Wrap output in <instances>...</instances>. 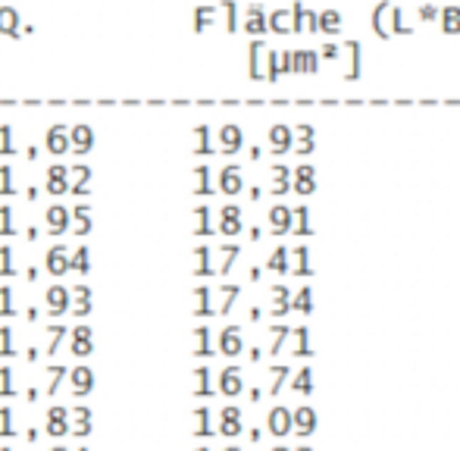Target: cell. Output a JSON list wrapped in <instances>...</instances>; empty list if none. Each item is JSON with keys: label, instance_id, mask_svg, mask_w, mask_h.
Returning a JSON list of instances; mask_svg holds the SVG:
<instances>
[{"label": "cell", "instance_id": "obj_10", "mask_svg": "<svg viewBox=\"0 0 460 451\" xmlns=\"http://www.w3.org/2000/svg\"><path fill=\"white\" fill-rule=\"evenodd\" d=\"M47 270H51V273H63V270H66V254H63V248H53L51 254H47Z\"/></svg>", "mask_w": 460, "mask_h": 451}, {"label": "cell", "instance_id": "obj_26", "mask_svg": "<svg viewBox=\"0 0 460 451\" xmlns=\"http://www.w3.org/2000/svg\"><path fill=\"white\" fill-rule=\"evenodd\" d=\"M75 451H88V448H75Z\"/></svg>", "mask_w": 460, "mask_h": 451}, {"label": "cell", "instance_id": "obj_15", "mask_svg": "<svg viewBox=\"0 0 460 451\" xmlns=\"http://www.w3.org/2000/svg\"><path fill=\"white\" fill-rule=\"evenodd\" d=\"M66 420H91V408H88V405L66 408Z\"/></svg>", "mask_w": 460, "mask_h": 451}, {"label": "cell", "instance_id": "obj_3", "mask_svg": "<svg viewBox=\"0 0 460 451\" xmlns=\"http://www.w3.org/2000/svg\"><path fill=\"white\" fill-rule=\"evenodd\" d=\"M69 354L75 358H88L91 354V329L88 326H78L73 332V342H69Z\"/></svg>", "mask_w": 460, "mask_h": 451}, {"label": "cell", "instance_id": "obj_22", "mask_svg": "<svg viewBox=\"0 0 460 451\" xmlns=\"http://www.w3.org/2000/svg\"><path fill=\"white\" fill-rule=\"evenodd\" d=\"M35 358H38V351H35V348H28V351H26V361L35 363Z\"/></svg>", "mask_w": 460, "mask_h": 451}, {"label": "cell", "instance_id": "obj_24", "mask_svg": "<svg viewBox=\"0 0 460 451\" xmlns=\"http://www.w3.org/2000/svg\"><path fill=\"white\" fill-rule=\"evenodd\" d=\"M0 451H10V448H6V445H0Z\"/></svg>", "mask_w": 460, "mask_h": 451}, {"label": "cell", "instance_id": "obj_5", "mask_svg": "<svg viewBox=\"0 0 460 451\" xmlns=\"http://www.w3.org/2000/svg\"><path fill=\"white\" fill-rule=\"evenodd\" d=\"M192 436H210V414L207 408L192 410Z\"/></svg>", "mask_w": 460, "mask_h": 451}, {"label": "cell", "instance_id": "obj_12", "mask_svg": "<svg viewBox=\"0 0 460 451\" xmlns=\"http://www.w3.org/2000/svg\"><path fill=\"white\" fill-rule=\"evenodd\" d=\"M60 338H63V326H53V329H47V336H44V354H53V351H57Z\"/></svg>", "mask_w": 460, "mask_h": 451}, {"label": "cell", "instance_id": "obj_9", "mask_svg": "<svg viewBox=\"0 0 460 451\" xmlns=\"http://www.w3.org/2000/svg\"><path fill=\"white\" fill-rule=\"evenodd\" d=\"M210 383H207V370H194L192 373V395H207Z\"/></svg>", "mask_w": 460, "mask_h": 451}, {"label": "cell", "instance_id": "obj_4", "mask_svg": "<svg viewBox=\"0 0 460 451\" xmlns=\"http://www.w3.org/2000/svg\"><path fill=\"white\" fill-rule=\"evenodd\" d=\"M41 376H44V385H41V392L47 395V398H53V392H57L60 379L66 376V367H44V370H41Z\"/></svg>", "mask_w": 460, "mask_h": 451}, {"label": "cell", "instance_id": "obj_13", "mask_svg": "<svg viewBox=\"0 0 460 451\" xmlns=\"http://www.w3.org/2000/svg\"><path fill=\"white\" fill-rule=\"evenodd\" d=\"M91 420H69V436H75V439H85V436H91Z\"/></svg>", "mask_w": 460, "mask_h": 451}, {"label": "cell", "instance_id": "obj_8", "mask_svg": "<svg viewBox=\"0 0 460 451\" xmlns=\"http://www.w3.org/2000/svg\"><path fill=\"white\" fill-rule=\"evenodd\" d=\"M16 426H13V410L6 405H0V439H13L16 436Z\"/></svg>", "mask_w": 460, "mask_h": 451}, {"label": "cell", "instance_id": "obj_1", "mask_svg": "<svg viewBox=\"0 0 460 451\" xmlns=\"http://www.w3.org/2000/svg\"><path fill=\"white\" fill-rule=\"evenodd\" d=\"M44 432L51 439L69 436V420H66V408H63V405L47 408V414H44Z\"/></svg>", "mask_w": 460, "mask_h": 451}, {"label": "cell", "instance_id": "obj_23", "mask_svg": "<svg viewBox=\"0 0 460 451\" xmlns=\"http://www.w3.org/2000/svg\"><path fill=\"white\" fill-rule=\"evenodd\" d=\"M51 451H69V448H51Z\"/></svg>", "mask_w": 460, "mask_h": 451}, {"label": "cell", "instance_id": "obj_18", "mask_svg": "<svg viewBox=\"0 0 460 451\" xmlns=\"http://www.w3.org/2000/svg\"><path fill=\"white\" fill-rule=\"evenodd\" d=\"M0 313H13V307H10V291H6V289H0Z\"/></svg>", "mask_w": 460, "mask_h": 451}, {"label": "cell", "instance_id": "obj_21", "mask_svg": "<svg viewBox=\"0 0 460 451\" xmlns=\"http://www.w3.org/2000/svg\"><path fill=\"white\" fill-rule=\"evenodd\" d=\"M22 439H26L28 445H35V442H38V430H26V432H22Z\"/></svg>", "mask_w": 460, "mask_h": 451}, {"label": "cell", "instance_id": "obj_17", "mask_svg": "<svg viewBox=\"0 0 460 451\" xmlns=\"http://www.w3.org/2000/svg\"><path fill=\"white\" fill-rule=\"evenodd\" d=\"M194 354H207V336L201 329L194 332Z\"/></svg>", "mask_w": 460, "mask_h": 451}, {"label": "cell", "instance_id": "obj_14", "mask_svg": "<svg viewBox=\"0 0 460 451\" xmlns=\"http://www.w3.org/2000/svg\"><path fill=\"white\" fill-rule=\"evenodd\" d=\"M238 385H241V383H238V370H226V373H223V383H219V389H223L226 395H235Z\"/></svg>", "mask_w": 460, "mask_h": 451}, {"label": "cell", "instance_id": "obj_7", "mask_svg": "<svg viewBox=\"0 0 460 451\" xmlns=\"http://www.w3.org/2000/svg\"><path fill=\"white\" fill-rule=\"evenodd\" d=\"M47 311H51V316H60L63 311H66V291L63 289L47 291Z\"/></svg>", "mask_w": 460, "mask_h": 451}, {"label": "cell", "instance_id": "obj_27", "mask_svg": "<svg viewBox=\"0 0 460 451\" xmlns=\"http://www.w3.org/2000/svg\"><path fill=\"white\" fill-rule=\"evenodd\" d=\"M229 451H235V448H229Z\"/></svg>", "mask_w": 460, "mask_h": 451}, {"label": "cell", "instance_id": "obj_16", "mask_svg": "<svg viewBox=\"0 0 460 451\" xmlns=\"http://www.w3.org/2000/svg\"><path fill=\"white\" fill-rule=\"evenodd\" d=\"M13 354V338H10V329L0 326V358H10Z\"/></svg>", "mask_w": 460, "mask_h": 451}, {"label": "cell", "instance_id": "obj_25", "mask_svg": "<svg viewBox=\"0 0 460 451\" xmlns=\"http://www.w3.org/2000/svg\"><path fill=\"white\" fill-rule=\"evenodd\" d=\"M194 451H207V448H194Z\"/></svg>", "mask_w": 460, "mask_h": 451}, {"label": "cell", "instance_id": "obj_11", "mask_svg": "<svg viewBox=\"0 0 460 451\" xmlns=\"http://www.w3.org/2000/svg\"><path fill=\"white\" fill-rule=\"evenodd\" d=\"M16 389H13V373L6 367H0V398H13Z\"/></svg>", "mask_w": 460, "mask_h": 451}, {"label": "cell", "instance_id": "obj_6", "mask_svg": "<svg viewBox=\"0 0 460 451\" xmlns=\"http://www.w3.org/2000/svg\"><path fill=\"white\" fill-rule=\"evenodd\" d=\"M238 430H241V426H238V410L226 408L223 417H219V432H223V436H235Z\"/></svg>", "mask_w": 460, "mask_h": 451}, {"label": "cell", "instance_id": "obj_19", "mask_svg": "<svg viewBox=\"0 0 460 451\" xmlns=\"http://www.w3.org/2000/svg\"><path fill=\"white\" fill-rule=\"evenodd\" d=\"M73 266H75V270H85V266H88V257H85V251H78V254L73 257Z\"/></svg>", "mask_w": 460, "mask_h": 451}, {"label": "cell", "instance_id": "obj_2", "mask_svg": "<svg viewBox=\"0 0 460 451\" xmlns=\"http://www.w3.org/2000/svg\"><path fill=\"white\" fill-rule=\"evenodd\" d=\"M69 385H73V395H88L94 389V373L88 367H75L69 373Z\"/></svg>", "mask_w": 460, "mask_h": 451}, {"label": "cell", "instance_id": "obj_20", "mask_svg": "<svg viewBox=\"0 0 460 451\" xmlns=\"http://www.w3.org/2000/svg\"><path fill=\"white\" fill-rule=\"evenodd\" d=\"M10 270V254H6V248H0V273Z\"/></svg>", "mask_w": 460, "mask_h": 451}]
</instances>
